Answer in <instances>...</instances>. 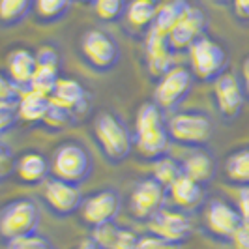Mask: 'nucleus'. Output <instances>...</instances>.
I'll use <instances>...</instances> for the list:
<instances>
[{
  "label": "nucleus",
  "mask_w": 249,
  "mask_h": 249,
  "mask_svg": "<svg viewBox=\"0 0 249 249\" xmlns=\"http://www.w3.org/2000/svg\"><path fill=\"white\" fill-rule=\"evenodd\" d=\"M171 144L167 122L163 120V111L156 103L141 105L135 116V129H133V150L139 158L158 161L167 156Z\"/></svg>",
  "instance_id": "nucleus-1"
},
{
  "label": "nucleus",
  "mask_w": 249,
  "mask_h": 249,
  "mask_svg": "<svg viewBox=\"0 0 249 249\" xmlns=\"http://www.w3.org/2000/svg\"><path fill=\"white\" fill-rule=\"evenodd\" d=\"M92 137L103 158L112 165L125 161L133 152V133L114 112L103 111L94 118Z\"/></svg>",
  "instance_id": "nucleus-2"
},
{
  "label": "nucleus",
  "mask_w": 249,
  "mask_h": 249,
  "mask_svg": "<svg viewBox=\"0 0 249 249\" xmlns=\"http://www.w3.org/2000/svg\"><path fill=\"white\" fill-rule=\"evenodd\" d=\"M94 173V156L81 141H64L51 158V175L75 186L85 184Z\"/></svg>",
  "instance_id": "nucleus-3"
},
{
  "label": "nucleus",
  "mask_w": 249,
  "mask_h": 249,
  "mask_svg": "<svg viewBox=\"0 0 249 249\" xmlns=\"http://www.w3.org/2000/svg\"><path fill=\"white\" fill-rule=\"evenodd\" d=\"M173 142L187 148H204L213 135L212 118L202 111H182L173 114L167 122Z\"/></svg>",
  "instance_id": "nucleus-4"
},
{
  "label": "nucleus",
  "mask_w": 249,
  "mask_h": 249,
  "mask_svg": "<svg viewBox=\"0 0 249 249\" xmlns=\"http://www.w3.org/2000/svg\"><path fill=\"white\" fill-rule=\"evenodd\" d=\"M41 210L32 197H19L6 202L0 210V236L6 242L37 232Z\"/></svg>",
  "instance_id": "nucleus-5"
},
{
  "label": "nucleus",
  "mask_w": 249,
  "mask_h": 249,
  "mask_svg": "<svg viewBox=\"0 0 249 249\" xmlns=\"http://www.w3.org/2000/svg\"><path fill=\"white\" fill-rule=\"evenodd\" d=\"M191 73L200 83H213L227 71L229 54L215 39L202 36L189 47Z\"/></svg>",
  "instance_id": "nucleus-6"
},
{
  "label": "nucleus",
  "mask_w": 249,
  "mask_h": 249,
  "mask_svg": "<svg viewBox=\"0 0 249 249\" xmlns=\"http://www.w3.org/2000/svg\"><path fill=\"white\" fill-rule=\"evenodd\" d=\"M81 56L90 70L107 73L120 62V47L109 32L90 28L81 37Z\"/></svg>",
  "instance_id": "nucleus-7"
},
{
  "label": "nucleus",
  "mask_w": 249,
  "mask_h": 249,
  "mask_svg": "<svg viewBox=\"0 0 249 249\" xmlns=\"http://www.w3.org/2000/svg\"><path fill=\"white\" fill-rule=\"evenodd\" d=\"M191 90L193 73L184 66H175L161 79H158L154 90V103L161 111H175L189 98Z\"/></svg>",
  "instance_id": "nucleus-8"
},
{
  "label": "nucleus",
  "mask_w": 249,
  "mask_h": 249,
  "mask_svg": "<svg viewBox=\"0 0 249 249\" xmlns=\"http://www.w3.org/2000/svg\"><path fill=\"white\" fill-rule=\"evenodd\" d=\"M122 210V199L120 193L112 187H103L94 191L83 200L81 206V217L92 229L101 227V225L114 223L118 213Z\"/></svg>",
  "instance_id": "nucleus-9"
},
{
  "label": "nucleus",
  "mask_w": 249,
  "mask_h": 249,
  "mask_svg": "<svg viewBox=\"0 0 249 249\" xmlns=\"http://www.w3.org/2000/svg\"><path fill=\"white\" fill-rule=\"evenodd\" d=\"M244 223L236 206L225 199H212L204 210V227L208 234L221 242H231L238 227Z\"/></svg>",
  "instance_id": "nucleus-10"
},
{
  "label": "nucleus",
  "mask_w": 249,
  "mask_h": 249,
  "mask_svg": "<svg viewBox=\"0 0 249 249\" xmlns=\"http://www.w3.org/2000/svg\"><path fill=\"white\" fill-rule=\"evenodd\" d=\"M167 199V189L152 176L139 180L129 195V212L135 219L148 221L154 213L163 208Z\"/></svg>",
  "instance_id": "nucleus-11"
},
{
  "label": "nucleus",
  "mask_w": 249,
  "mask_h": 249,
  "mask_svg": "<svg viewBox=\"0 0 249 249\" xmlns=\"http://www.w3.org/2000/svg\"><path fill=\"white\" fill-rule=\"evenodd\" d=\"M43 200H45V206L54 215L68 217V215L81 212L85 197L79 186L62 182L58 178H51L45 182V187H43Z\"/></svg>",
  "instance_id": "nucleus-12"
},
{
  "label": "nucleus",
  "mask_w": 249,
  "mask_h": 249,
  "mask_svg": "<svg viewBox=\"0 0 249 249\" xmlns=\"http://www.w3.org/2000/svg\"><path fill=\"white\" fill-rule=\"evenodd\" d=\"M213 100H215L217 111L225 120L229 122L236 120L246 101L242 81L234 73L225 71L219 79L213 81Z\"/></svg>",
  "instance_id": "nucleus-13"
},
{
  "label": "nucleus",
  "mask_w": 249,
  "mask_h": 249,
  "mask_svg": "<svg viewBox=\"0 0 249 249\" xmlns=\"http://www.w3.org/2000/svg\"><path fill=\"white\" fill-rule=\"evenodd\" d=\"M208 26V17L199 6L189 4L180 21L173 26V30L167 34L173 51H189V47L204 36V30Z\"/></svg>",
  "instance_id": "nucleus-14"
},
{
  "label": "nucleus",
  "mask_w": 249,
  "mask_h": 249,
  "mask_svg": "<svg viewBox=\"0 0 249 249\" xmlns=\"http://www.w3.org/2000/svg\"><path fill=\"white\" fill-rule=\"evenodd\" d=\"M148 232L173 244H184L193 232V223L186 212H175L161 208L148 219Z\"/></svg>",
  "instance_id": "nucleus-15"
},
{
  "label": "nucleus",
  "mask_w": 249,
  "mask_h": 249,
  "mask_svg": "<svg viewBox=\"0 0 249 249\" xmlns=\"http://www.w3.org/2000/svg\"><path fill=\"white\" fill-rule=\"evenodd\" d=\"M173 53L175 51L169 43L167 34L152 26L144 39V56H146V68L154 79H161L171 68H175Z\"/></svg>",
  "instance_id": "nucleus-16"
},
{
  "label": "nucleus",
  "mask_w": 249,
  "mask_h": 249,
  "mask_svg": "<svg viewBox=\"0 0 249 249\" xmlns=\"http://www.w3.org/2000/svg\"><path fill=\"white\" fill-rule=\"evenodd\" d=\"M182 173L204 187L217 175V161L210 150L193 148V152H189L182 160Z\"/></svg>",
  "instance_id": "nucleus-17"
},
{
  "label": "nucleus",
  "mask_w": 249,
  "mask_h": 249,
  "mask_svg": "<svg viewBox=\"0 0 249 249\" xmlns=\"http://www.w3.org/2000/svg\"><path fill=\"white\" fill-rule=\"evenodd\" d=\"M17 180L25 186H37L49 180L51 161L39 152H26L15 161V173Z\"/></svg>",
  "instance_id": "nucleus-18"
},
{
  "label": "nucleus",
  "mask_w": 249,
  "mask_h": 249,
  "mask_svg": "<svg viewBox=\"0 0 249 249\" xmlns=\"http://www.w3.org/2000/svg\"><path fill=\"white\" fill-rule=\"evenodd\" d=\"M92 238L96 240L100 249H137L141 236L127 227L107 223L96 227L92 232Z\"/></svg>",
  "instance_id": "nucleus-19"
},
{
  "label": "nucleus",
  "mask_w": 249,
  "mask_h": 249,
  "mask_svg": "<svg viewBox=\"0 0 249 249\" xmlns=\"http://www.w3.org/2000/svg\"><path fill=\"white\" fill-rule=\"evenodd\" d=\"M51 100L58 105H64L66 109L75 112V116L79 112H83L87 109L88 103V94L87 88L83 87L77 79H68V77H60L56 87H54V92L51 96Z\"/></svg>",
  "instance_id": "nucleus-20"
},
{
  "label": "nucleus",
  "mask_w": 249,
  "mask_h": 249,
  "mask_svg": "<svg viewBox=\"0 0 249 249\" xmlns=\"http://www.w3.org/2000/svg\"><path fill=\"white\" fill-rule=\"evenodd\" d=\"M36 70V54L32 51L19 47V49L10 53V56H8V77L15 83L17 88H26L28 90Z\"/></svg>",
  "instance_id": "nucleus-21"
},
{
  "label": "nucleus",
  "mask_w": 249,
  "mask_h": 249,
  "mask_svg": "<svg viewBox=\"0 0 249 249\" xmlns=\"http://www.w3.org/2000/svg\"><path fill=\"white\" fill-rule=\"evenodd\" d=\"M167 193L171 195V199H173L176 206L180 210H184V212L197 210L202 204V200H204V187L184 175L167 189Z\"/></svg>",
  "instance_id": "nucleus-22"
},
{
  "label": "nucleus",
  "mask_w": 249,
  "mask_h": 249,
  "mask_svg": "<svg viewBox=\"0 0 249 249\" xmlns=\"http://www.w3.org/2000/svg\"><path fill=\"white\" fill-rule=\"evenodd\" d=\"M51 105V98L37 94L34 90H26L25 94H21V98L17 101V114L19 120H23L26 124H41L47 109Z\"/></svg>",
  "instance_id": "nucleus-23"
},
{
  "label": "nucleus",
  "mask_w": 249,
  "mask_h": 249,
  "mask_svg": "<svg viewBox=\"0 0 249 249\" xmlns=\"http://www.w3.org/2000/svg\"><path fill=\"white\" fill-rule=\"evenodd\" d=\"M156 13H158V4L154 0H131L127 2L124 17L129 26L148 32L154 26Z\"/></svg>",
  "instance_id": "nucleus-24"
},
{
  "label": "nucleus",
  "mask_w": 249,
  "mask_h": 249,
  "mask_svg": "<svg viewBox=\"0 0 249 249\" xmlns=\"http://www.w3.org/2000/svg\"><path fill=\"white\" fill-rule=\"evenodd\" d=\"M225 176L227 182L232 186H249V146L234 150L225 160Z\"/></svg>",
  "instance_id": "nucleus-25"
},
{
  "label": "nucleus",
  "mask_w": 249,
  "mask_h": 249,
  "mask_svg": "<svg viewBox=\"0 0 249 249\" xmlns=\"http://www.w3.org/2000/svg\"><path fill=\"white\" fill-rule=\"evenodd\" d=\"M189 2L187 0H165L163 4L158 6V13H156V21L154 26L160 28L161 32L169 34L173 30V26L180 21V17L184 15L187 10Z\"/></svg>",
  "instance_id": "nucleus-26"
},
{
  "label": "nucleus",
  "mask_w": 249,
  "mask_h": 249,
  "mask_svg": "<svg viewBox=\"0 0 249 249\" xmlns=\"http://www.w3.org/2000/svg\"><path fill=\"white\" fill-rule=\"evenodd\" d=\"M32 12H34V0H0V25H19Z\"/></svg>",
  "instance_id": "nucleus-27"
},
{
  "label": "nucleus",
  "mask_w": 249,
  "mask_h": 249,
  "mask_svg": "<svg viewBox=\"0 0 249 249\" xmlns=\"http://www.w3.org/2000/svg\"><path fill=\"white\" fill-rule=\"evenodd\" d=\"M71 0H34V17L37 23L51 25L66 17Z\"/></svg>",
  "instance_id": "nucleus-28"
},
{
  "label": "nucleus",
  "mask_w": 249,
  "mask_h": 249,
  "mask_svg": "<svg viewBox=\"0 0 249 249\" xmlns=\"http://www.w3.org/2000/svg\"><path fill=\"white\" fill-rule=\"evenodd\" d=\"M73 122H75L73 111H70V109H66L64 105H58V103H54V101L51 100L47 114H45V118H43L41 124H43L45 129L58 133V131H66L68 127H71Z\"/></svg>",
  "instance_id": "nucleus-29"
},
{
  "label": "nucleus",
  "mask_w": 249,
  "mask_h": 249,
  "mask_svg": "<svg viewBox=\"0 0 249 249\" xmlns=\"http://www.w3.org/2000/svg\"><path fill=\"white\" fill-rule=\"evenodd\" d=\"M182 175H184V173H182V161H178V160L171 158V156H165L161 160L154 161V175L152 176H154L165 189H169Z\"/></svg>",
  "instance_id": "nucleus-30"
},
{
  "label": "nucleus",
  "mask_w": 249,
  "mask_h": 249,
  "mask_svg": "<svg viewBox=\"0 0 249 249\" xmlns=\"http://www.w3.org/2000/svg\"><path fill=\"white\" fill-rule=\"evenodd\" d=\"M58 73H60V71H56V70H51V68H39V66H37L36 73H34L32 81H30L28 90H34V92H37V94H43V96L51 98V96H53V92H54L56 83H58V79H60Z\"/></svg>",
  "instance_id": "nucleus-31"
},
{
  "label": "nucleus",
  "mask_w": 249,
  "mask_h": 249,
  "mask_svg": "<svg viewBox=\"0 0 249 249\" xmlns=\"http://www.w3.org/2000/svg\"><path fill=\"white\" fill-rule=\"evenodd\" d=\"M92 6H94V12H96L100 21L116 23L124 17L127 2L125 0H96Z\"/></svg>",
  "instance_id": "nucleus-32"
},
{
  "label": "nucleus",
  "mask_w": 249,
  "mask_h": 249,
  "mask_svg": "<svg viewBox=\"0 0 249 249\" xmlns=\"http://www.w3.org/2000/svg\"><path fill=\"white\" fill-rule=\"evenodd\" d=\"M4 249H54L53 242L43 234H28V236H19L8 240Z\"/></svg>",
  "instance_id": "nucleus-33"
},
{
  "label": "nucleus",
  "mask_w": 249,
  "mask_h": 249,
  "mask_svg": "<svg viewBox=\"0 0 249 249\" xmlns=\"http://www.w3.org/2000/svg\"><path fill=\"white\" fill-rule=\"evenodd\" d=\"M15 158H13L12 148L0 141V182H6L10 176L15 173Z\"/></svg>",
  "instance_id": "nucleus-34"
},
{
  "label": "nucleus",
  "mask_w": 249,
  "mask_h": 249,
  "mask_svg": "<svg viewBox=\"0 0 249 249\" xmlns=\"http://www.w3.org/2000/svg\"><path fill=\"white\" fill-rule=\"evenodd\" d=\"M21 98L19 88L15 87L10 77L0 73V105H17V101Z\"/></svg>",
  "instance_id": "nucleus-35"
},
{
  "label": "nucleus",
  "mask_w": 249,
  "mask_h": 249,
  "mask_svg": "<svg viewBox=\"0 0 249 249\" xmlns=\"http://www.w3.org/2000/svg\"><path fill=\"white\" fill-rule=\"evenodd\" d=\"M36 62L39 68H51L60 71V53L51 45H45L36 53Z\"/></svg>",
  "instance_id": "nucleus-36"
},
{
  "label": "nucleus",
  "mask_w": 249,
  "mask_h": 249,
  "mask_svg": "<svg viewBox=\"0 0 249 249\" xmlns=\"http://www.w3.org/2000/svg\"><path fill=\"white\" fill-rule=\"evenodd\" d=\"M17 105H0V137L17 125Z\"/></svg>",
  "instance_id": "nucleus-37"
},
{
  "label": "nucleus",
  "mask_w": 249,
  "mask_h": 249,
  "mask_svg": "<svg viewBox=\"0 0 249 249\" xmlns=\"http://www.w3.org/2000/svg\"><path fill=\"white\" fill-rule=\"evenodd\" d=\"M137 249H182L180 244H173V242H167L160 236H154V234H146V236L139 238V246Z\"/></svg>",
  "instance_id": "nucleus-38"
},
{
  "label": "nucleus",
  "mask_w": 249,
  "mask_h": 249,
  "mask_svg": "<svg viewBox=\"0 0 249 249\" xmlns=\"http://www.w3.org/2000/svg\"><path fill=\"white\" fill-rule=\"evenodd\" d=\"M231 244L234 246V249H249V223L248 221H244V223L238 227V231L234 232Z\"/></svg>",
  "instance_id": "nucleus-39"
},
{
  "label": "nucleus",
  "mask_w": 249,
  "mask_h": 249,
  "mask_svg": "<svg viewBox=\"0 0 249 249\" xmlns=\"http://www.w3.org/2000/svg\"><path fill=\"white\" fill-rule=\"evenodd\" d=\"M236 208L238 212H240V215H242V219L249 223V186L238 189Z\"/></svg>",
  "instance_id": "nucleus-40"
},
{
  "label": "nucleus",
  "mask_w": 249,
  "mask_h": 249,
  "mask_svg": "<svg viewBox=\"0 0 249 249\" xmlns=\"http://www.w3.org/2000/svg\"><path fill=\"white\" fill-rule=\"evenodd\" d=\"M232 10L240 21H249V0H232Z\"/></svg>",
  "instance_id": "nucleus-41"
},
{
  "label": "nucleus",
  "mask_w": 249,
  "mask_h": 249,
  "mask_svg": "<svg viewBox=\"0 0 249 249\" xmlns=\"http://www.w3.org/2000/svg\"><path fill=\"white\" fill-rule=\"evenodd\" d=\"M242 87H244V94L249 100V56H246V60L242 64Z\"/></svg>",
  "instance_id": "nucleus-42"
},
{
  "label": "nucleus",
  "mask_w": 249,
  "mask_h": 249,
  "mask_svg": "<svg viewBox=\"0 0 249 249\" xmlns=\"http://www.w3.org/2000/svg\"><path fill=\"white\" fill-rule=\"evenodd\" d=\"M79 249H100V246L96 244V240L90 236V238H85V240H81V244H79Z\"/></svg>",
  "instance_id": "nucleus-43"
},
{
  "label": "nucleus",
  "mask_w": 249,
  "mask_h": 249,
  "mask_svg": "<svg viewBox=\"0 0 249 249\" xmlns=\"http://www.w3.org/2000/svg\"><path fill=\"white\" fill-rule=\"evenodd\" d=\"M81 2H87V4H94L96 0H81Z\"/></svg>",
  "instance_id": "nucleus-44"
}]
</instances>
